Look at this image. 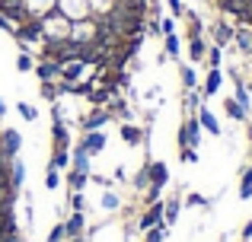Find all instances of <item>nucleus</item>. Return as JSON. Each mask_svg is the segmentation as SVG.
<instances>
[{
  "mask_svg": "<svg viewBox=\"0 0 252 242\" xmlns=\"http://www.w3.org/2000/svg\"><path fill=\"white\" fill-rule=\"evenodd\" d=\"M45 38H55V42H67L70 38V19L64 13L51 10L42 16V42Z\"/></svg>",
  "mask_w": 252,
  "mask_h": 242,
  "instance_id": "1",
  "label": "nucleus"
},
{
  "mask_svg": "<svg viewBox=\"0 0 252 242\" xmlns=\"http://www.w3.org/2000/svg\"><path fill=\"white\" fill-rule=\"evenodd\" d=\"M13 38H16L19 45H35V42H42V19H38V16L23 19V23L13 29Z\"/></svg>",
  "mask_w": 252,
  "mask_h": 242,
  "instance_id": "2",
  "label": "nucleus"
},
{
  "mask_svg": "<svg viewBox=\"0 0 252 242\" xmlns=\"http://www.w3.org/2000/svg\"><path fill=\"white\" fill-rule=\"evenodd\" d=\"M58 13H64V16L70 19V23H80V19H90V0H58L55 6Z\"/></svg>",
  "mask_w": 252,
  "mask_h": 242,
  "instance_id": "3",
  "label": "nucleus"
},
{
  "mask_svg": "<svg viewBox=\"0 0 252 242\" xmlns=\"http://www.w3.org/2000/svg\"><path fill=\"white\" fill-rule=\"evenodd\" d=\"M70 42L77 45H93L96 42V19H80V23H70Z\"/></svg>",
  "mask_w": 252,
  "mask_h": 242,
  "instance_id": "4",
  "label": "nucleus"
},
{
  "mask_svg": "<svg viewBox=\"0 0 252 242\" xmlns=\"http://www.w3.org/2000/svg\"><path fill=\"white\" fill-rule=\"evenodd\" d=\"M198 140H201V121H198V115H189L185 124L179 128V143L182 147H198Z\"/></svg>",
  "mask_w": 252,
  "mask_h": 242,
  "instance_id": "5",
  "label": "nucleus"
},
{
  "mask_svg": "<svg viewBox=\"0 0 252 242\" xmlns=\"http://www.w3.org/2000/svg\"><path fill=\"white\" fill-rule=\"evenodd\" d=\"M19 143H23L19 131H13V128L0 131V156H3V160H16V153H19Z\"/></svg>",
  "mask_w": 252,
  "mask_h": 242,
  "instance_id": "6",
  "label": "nucleus"
},
{
  "mask_svg": "<svg viewBox=\"0 0 252 242\" xmlns=\"http://www.w3.org/2000/svg\"><path fill=\"white\" fill-rule=\"evenodd\" d=\"M160 223H163V204H160V201H154V204L144 211V217L137 220V226L147 233V230H154V226H160Z\"/></svg>",
  "mask_w": 252,
  "mask_h": 242,
  "instance_id": "7",
  "label": "nucleus"
},
{
  "mask_svg": "<svg viewBox=\"0 0 252 242\" xmlns=\"http://www.w3.org/2000/svg\"><path fill=\"white\" fill-rule=\"evenodd\" d=\"M80 147H83L90 156L102 153V150H105V134H102V131H86L83 140H80Z\"/></svg>",
  "mask_w": 252,
  "mask_h": 242,
  "instance_id": "8",
  "label": "nucleus"
},
{
  "mask_svg": "<svg viewBox=\"0 0 252 242\" xmlns=\"http://www.w3.org/2000/svg\"><path fill=\"white\" fill-rule=\"evenodd\" d=\"M233 26H230V23H223V19H217V23L214 26H211V35H214V45H217V48H223V45H230V42H233Z\"/></svg>",
  "mask_w": 252,
  "mask_h": 242,
  "instance_id": "9",
  "label": "nucleus"
},
{
  "mask_svg": "<svg viewBox=\"0 0 252 242\" xmlns=\"http://www.w3.org/2000/svg\"><path fill=\"white\" fill-rule=\"evenodd\" d=\"M35 77H38V83L42 80H58V77H61V64H55V61H42V57H38L35 61Z\"/></svg>",
  "mask_w": 252,
  "mask_h": 242,
  "instance_id": "10",
  "label": "nucleus"
},
{
  "mask_svg": "<svg viewBox=\"0 0 252 242\" xmlns=\"http://www.w3.org/2000/svg\"><path fill=\"white\" fill-rule=\"evenodd\" d=\"M26 3V13H29V16H38L42 19L45 13H51L58 6V0H23Z\"/></svg>",
  "mask_w": 252,
  "mask_h": 242,
  "instance_id": "11",
  "label": "nucleus"
},
{
  "mask_svg": "<svg viewBox=\"0 0 252 242\" xmlns=\"http://www.w3.org/2000/svg\"><path fill=\"white\" fill-rule=\"evenodd\" d=\"M147 175H150V185H154V188H163V185H166V179H169L166 162H150V166H147Z\"/></svg>",
  "mask_w": 252,
  "mask_h": 242,
  "instance_id": "12",
  "label": "nucleus"
},
{
  "mask_svg": "<svg viewBox=\"0 0 252 242\" xmlns=\"http://www.w3.org/2000/svg\"><path fill=\"white\" fill-rule=\"evenodd\" d=\"M198 121H201V131H208V134H220V124H217V118H214V112H211L208 106H201L198 108Z\"/></svg>",
  "mask_w": 252,
  "mask_h": 242,
  "instance_id": "13",
  "label": "nucleus"
},
{
  "mask_svg": "<svg viewBox=\"0 0 252 242\" xmlns=\"http://www.w3.org/2000/svg\"><path fill=\"white\" fill-rule=\"evenodd\" d=\"M83 70H86L83 61H70V64L61 67V80L64 83H77V80H83Z\"/></svg>",
  "mask_w": 252,
  "mask_h": 242,
  "instance_id": "14",
  "label": "nucleus"
},
{
  "mask_svg": "<svg viewBox=\"0 0 252 242\" xmlns=\"http://www.w3.org/2000/svg\"><path fill=\"white\" fill-rule=\"evenodd\" d=\"M105 121H109V112H105V108H93L83 118V131H102Z\"/></svg>",
  "mask_w": 252,
  "mask_h": 242,
  "instance_id": "15",
  "label": "nucleus"
},
{
  "mask_svg": "<svg viewBox=\"0 0 252 242\" xmlns=\"http://www.w3.org/2000/svg\"><path fill=\"white\" fill-rule=\"evenodd\" d=\"M83 211H74L67 217V223H64V233H67V239H74V236H83Z\"/></svg>",
  "mask_w": 252,
  "mask_h": 242,
  "instance_id": "16",
  "label": "nucleus"
},
{
  "mask_svg": "<svg viewBox=\"0 0 252 242\" xmlns=\"http://www.w3.org/2000/svg\"><path fill=\"white\" fill-rule=\"evenodd\" d=\"M233 42H236V48H240L243 54H252V29L249 26H240V29L233 32Z\"/></svg>",
  "mask_w": 252,
  "mask_h": 242,
  "instance_id": "17",
  "label": "nucleus"
},
{
  "mask_svg": "<svg viewBox=\"0 0 252 242\" xmlns=\"http://www.w3.org/2000/svg\"><path fill=\"white\" fill-rule=\"evenodd\" d=\"M105 112H109V118H128V102H125L122 96H112Z\"/></svg>",
  "mask_w": 252,
  "mask_h": 242,
  "instance_id": "18",
  "label": "nucleus"
},
{
  "mask_svg": "<svg viewBox=\"0 0 252 242\" xmlns=\"http://www.w3.org/2000/svg\"><path fill=\"white\" fill-rule=\"evenodd\" d=\"M118 6V0H90V13H93V19H99V16H109L112 10Z\"/></svg>",
  "mask_w": 252,
  "mask_h": 242,
  "instance_id": "19",
  "label": "nucleus"
},
{
  "mask_svg": "<svg viewBox=\"0 0 252 242\" xmlns=\"http://www.w3.org/2000/svg\"><path fill=\"white\" fill-rule=\"evenodd\" d=\"M122 140L128 143V147H137V143H141V137H144V131L137 128V124H122Z\"/></svg>",
  "mask_w": 252,
  "mask_h": 242,
  "instance_id": "20",
  "label": "nucleus"
},
{
  "mask_svg": "<svg viewBox=\"0 0 252 242\" xmlns=\"http://www.w3.org/2000/svg\"><path fill=\"white\" fill-rule=\"evenodd\" d=\"M204 54H208V42H204V35L201 38H189V57L191 61H204Z\"/></svg>",
  "mask_w": 252,
  "mask_h": 242,
  "instance_id": "21",
  "label": "nucleus"
},
{
  "mask_svg": "<svg viewBox=\"0 0 252 242\" xmlns=\"http://www.w3.org/2000/svg\"><path fill=\"white\" fill-rule=\"evenodd\" d=\"M51 137H55V147H70V131L64 128V121H51Z\"/></svg>",
  "mask_w": 252,
  "mask_h": 242,
  "instance_id": "22",
  "label": "nucleus"
},
{
  "mask_svg": "<svg viewBox=\"0 0 252 242\" xmlns=\"http://www.w3.org/2000/svg\"><path fill=\"white\" fill-rule=\"evenodd\" d=\"M70 162H74V169H80V172H90V153H86L80 143L70 150Z\"/></svg>",
  "mask_w": 252,
  "mask_h": 242,
  "instance_id": "23",
  "label": "nucleus"
},
{
  "mask_svg": "<svg viewBox=\"0 0 252 242\" xmlns=\"http://www.w3.org/2000/svg\"><path fill=\"white\" fill-rule=\"evenodd\" d=\"M26 182V166H23V160H10V185L19 191V185Z\"/></svg>",
  "mask_w": 252,
  "mask_h": 242,
  "instance_id": "24",
  "label": "nucleus"
},
{
  "mask_svg": "<svg viewBox=\"0 0 252 242\" xmlns=\"http://www.w3.org/2000/svg\"><path fill=\"white\" fill-rule=\"evenodd\" d=\"M223 77H220V67H211L208 70V80H204V96H214L217 89H220Z\"/></svg>",
  "mask_w": 252,
  "mask_h": 242,
  "instance_id": "25",
  "label": "nucleus"
},
{
  "mask_svg": "<svg viewBox=\"0 0 252 242\" xmlns=\"http://www.w3.org/2000/svg\"><path fill=\"white\" fill-rule=\"evenodd\" d=\"M223 112L230 115L233 121H246V115H249V108H243L236 99H223Z\"/></svg>",
  "mask_w": 252,
  "mask_h": 242,
  "instance_id": "26",
  "label": "nucleus"
},
{
  "mask_svg": "<svg viewBox=\"0 0 252 242\" xmlns=\"http://www.w3.org/2000/svg\"><path fill=\"white\" fill-rule=\"evenodd\" d=\"M48 166H51V169H67V166H70V150H67V147H55Z\"/></svg>",
  "mask_w": 252,
  "mask_h": 242,
  "instance_id": "27",
  "label": "nucleus"
},
{
  "mask_svg": "<svg viewBox=\"0 0 252 242\" xmlns=\"http://www.w3.org/2000/svg\"><path fill=\"white\" fill-rule=\"evenodd\" d=\"M86 179H90V172H80V169H70V175H67V188H70V191H83Z\"/></svg>",
  "mask_w": 252,
  "mask_h": 242,
  "instance_id": "28",
  "label": "nucleus"
},
{
  "mask_svg": "<svg viewBox=\"0 0 252 242\" xmlns=\"http://www.w3.org/2000/svg\"><path fill=\"white\" fill-rule=\"evenodd\" d=\"M179 207H182L179 198H169L166 204H163V223H176V220H179Z\"/></svg>",
  "mask_w": 252,
  "mask_h": 242,
  "instance_id": "29",
  "label": "nucleus"
},
{
  "mask_svg": "<svg viewBox=\"0 0 252 242\" xmlns=\"http://www.w3.org/2000/svg\"><path fill=\"white\" fill-rule=\"evenodd\" d=\"M38 96H42V99H48V102H58V83L55 80H42V89H38Z\"/></svg>",
  "mask_w": 252,
  "mask_h": 242,
  "instance_id": "30",
  "label": "nucleus"
},
{
  "mask_svg": "<svg viewBox=\"0 0 252 242\" xmlns=\"http://www.w3.org/2000/svg\"><path fill=\"white\" fill-rule=\"evenodd\" d=\"M32 67H35V57H32L29 51H19V54H16V70H19V74H29Z\"/></svg>",
  "mask_w": 252,
  "mask_h": 242,
  "instance_id": "31",
  "label": "nucleus"
},
{
  "mask_svg": "<svg viewBox=\"0 0 252 242\" xmlns=\"http://www.w3.org/2000/svg\"><path fill=\"white\" fill-rule=\"evenodd\" d=\"M179 77H182V86H185V89H195L198 77H195V70H191L189 64H182V70H179Z\"/></svg>",
  "mask_w": 252,
  "mask_h": 242,
  "instance_id": "32",
  "label": "nucleus"
},
{
  "mask_svg": "<svg viewBox=\"0 0 252 242\" xmlns=\"http://www.w3.org/2000/svg\"><path fill=\"white\" fill-rule=\"evenodd\" d=\"M240 198H243V201H249V198H252V166H249V172H243V182H240Z\"/></svg>",
  "mask_w": 252,
  "mask_h": 242,
  "instance_id": "33",
  "label": "nucleus"
},
{
  "mask_svg": "<svg viewBox=\"0 0 252 242\" xmlns=\"http://www.w3.org/2000/svg\"><path fill=\"white\" fill-rule=\"evenodd\" d=\"M163 38H166V54L179 57V51H182V42H179V35L172 32V35H163Z\"/></svg>",
  "mask_w": 252,
  "mask_h": 242,
  "instance_id": "34",
  "label": "nucleus"
},
{
  "mask_svg": "<svg viewBox=\"0 0 252 242\" xmlns=\"http://www.w3.org/2000/svg\"><path fill=\"white\" fill-rule=\"evenodd\" d=\"M16 108H19V115H23L26 121H35V118H38L35 106H29V102H16Z\"/></svg>",
  "mask_w": 252,
  "mask_h": 242,
  "instance_id": "35",
  "label": "nucleus"
},
{
  "mask_svg": "<svg viewBox=\"0 0 252 242\" xmlns=\"http://www.w3.org/2000/svg\"><path fill=\"white\" fill-rule=\"evenodd\" d=\"M147 166H150V162H144V166H141V172L134 175V188H137V191H141V188H147V185H150V175H147Z\"/></svg>",
  "mask_w": 252,
  "mask_h": 242,
  "instance_id": "36",
  "label": "nucleus"
},
{
  "mask_svg": "<svg viewBox=\"0 0 252 242\" xmlns=\"http://www.w3.org/2000/svg\"><path fill=\"white\" fill-rule=\"evenodd\" d=\"M220 48H217V45H214V48H208V54H204V61H208V67H220Z\"/></svg>",
  "mask_w": 252,
  "mask_h": 242,
  "instance_id": "37",
  "label": "nucleus"
},
{
  "mask_svg": "<svg viewBox=\"0 0 252 242\" xmlns=\"http://www.w3.org/2000/svg\"><path fill=\"white\" fill-rule=\"evenodd\" d=\"M233 99H236V102H240V106H243V108H249V89H246V86H243V83H236V96H233Z\"/></svg>",
  "mask_w": 252,
  "mask_h": 242,
  "instance_id": "38",
  "label": "nucleus"
},
{
  "mask_svg": "<svg viewBox=\"0 0 252 242\" xmlns=\"http://www.w3.org/2000/svg\"><path fill=\"white\" fill-rule=\"evenodd\" d=\"M61 185V179H58V169L48 166V172H45V188H58Z\"/></svg>",
  "mask_w": 252,
  "mask_h": 242,
  "instance_id": "39",
  "label": "nucleus"
},
{
  "mask_svg": "<svg viewBox=\"0 0 252 242\" xmlns=\"http://www.w3.org/2000/svg\"><path fill=\"white\" fill-rule=\"evenodd\" d=\"M64 239H67V233H64V223H58L55 230L48 233V242H64Z\"/></svg>",
  "mask_w": 252,
  "mask_h": 242,
  "instance_id": "40",
  "label": "nucleus"
},
{
  "mask_svg": "<svg viewBox=\"0 0 252 242\" xmlns=\"http://www.w3.org/2000/svg\"><path fill=\"white\" fill-rule=\"evenodd\" d=\"M102 207H105V211H115V207H118V194L115 191L102 194Z\"/></svg>",
  "mask_w": 252,
  "mask_h": 242,
  "instance_id": "41",
  "label": "nucleus"
},
{
  "mask_svg": "<svg viewBox=\"0 0 252 242\" xmlns=\"http://www.w3.org/2000/svg\"><path fill=\"white\" fill-rule=\"evenodd\" d=\"M195 106H198V93L189 89V96H185V108H189V115H195Z\"/></svg>",
  "mask_w": 252,
  "mask_h": 242,
  "instance_id": "42",
  "label": "nucleus"
},
{
  "mask_svg": "<svg viewBox=\"0 0 252 242\" xmlns=\"http://www.w3.org/2000/svg\"><path fill=\"white\" fill-rule=\"evenodd\" d=\"M166 6H169V13H172V19H176V16H182V13H185V6H182V0H166Z\"/></svg>",
  "mask_w": 252,
  "mask_h": 242,
  "instance_id": "43",
  "label": "nucleus"
},
{
  "mask_svg": "<svg viewBox=\"0 0 252 242\" xmlns=\"http://www.w3.org/2000/svg\"><path fill=\"white\" fill-rule=\"evenodd\" d=\"M182 162H198V150L195 147H182Z\"/></svg>",
  "mask_w": 252,
  "mask_h": 242,
  "instance_id": "44",
  "label": "nucleus"
},
{
  "mask_svg": "<svg viewBox=\"0 0 252 242\" xmlns=\"http://www.w3.org/2000/svg\"><path fill=\"white\" fill-rule=\"evenodd\" d=\"M144 242H163V226H154V230H147V239Z\"/></svg>",
  "mask_w": 252,
  "mask_h": 242,
  "instance_id": "45",
  "label": "nucleus"
},
{
  "mask_svg": "<svg viewBox=\"0 0 252 242\" xmlns=\"http://www.w3.org/2000/svg\"><path fill=\"white\" fill-rule=\"evenodd\" d=\"M185 204H189V207H204L208 201H204L201 194H189V198H185Z\"/></svg>",
  "mask_w": 252,
  "mask_h": 242,
  "instance_id": "46",
  "label": "nucleus"
},
{
  "mask_svg": "<svg viewBox=\"0 0 252 242\" xmlns=\"http://www.w3.org/2000/svg\"><path fill=\"white\" fill-rule=\"evenodd\" d=\"M0 29H3V32H10V35H13V29H16V26H13V23H10V19H6V16H3V13H0Z\"/></svg>",
  "mask_w": 252,
  "mask_h": 242,
  "instance_id": "47",
  "label": "nucleus"
},
{
  "mask_svg": "<svg viewBox=\"0 0 252 242\" xmlns=\"http://www.w3.org/2000/svg\"><path fill=\"white\" fill-rule=\"evenodd\" d=\"M70 204H74V211H83V194L74 191V198H70Z\"/></svg>",
  "mask_w": 252,
  "mask_h": 242,
  "instance_id": "48",
  "label": "nucleus"
},
{
  "mask_svg": "<svg viewBox=\"0 0 252 242\" xmlns=\"http://www.w3.org/2000/svg\"><path fill=\"white\" fill-rule=\"evenodd\" d=\"M160 191H163V188H154V185H150V191H147V201H150V204H154V201H160Z\"/></svg>",
  "mask_w": 252,
  "mask_h": 242,
  "instance_id": "49",
  "label": "nucleus"
},
{
  "mask_svg": "<svg viewBox=\"0 0 252 242\" xmlns=\"http://www.w3.org/2000/svg\"><path fill=\"white\" fill-rule=\"evenodd\" d=\"M243 239H252V220H249L246 226H243Z\"/></svg>",
  "mask_w": 252,
  "mask_h": 242,
  "instance_id": "50",
  "label": "nucleus"
},
{
  "mask_svg": "<svg viewBox=\"0 0 252 242\" xmlns=\"http://www.w3.org/2000/svg\"><path fill=\"white\" fill-rule=\"evenodd\" d=\"M246 140L252 143V124H246Z\"/></svg>",
  "mask_w": 252,
  "mask_h": 242,
  "instance_id": "51",
  "label": "nucleus"
},
{
  "mask_svg": "<svg viewBox=\"0 0 252 242\" xmlns=\"http://www.w3.org/2000/svg\"><path fill=\"white\" fill-rule=\"evenodd\" d=\"M3 115H6V106H3V99H0V118H3Z\"/></svg>",
  "mask_w": 252,
  "mask_h": 242,
  "instance_id": "52",
  "label": "nucleus"
},
{
  "mask_svg": "<svg viewBox=\"0 0 252 242\" xmlns=\"http://www.w3.org/2000/svg\"><path fill=\"white\" fill-rule=\"evenodd\" d=\"M67 242H83V236H74V239H67Z\"/></svg>",
  "mask_w": 252,
  "mask_h": 242,
  "instance_id": "53",
  "label": "nucleus"
},
{
  "mask_svg": "<svg viewBox=\"0 0 252 242\" xmlns=\"http://www.w3.org/2000/svg\"><path fill=\"white\" fill-rule=\"evenodd\" d=\"M147 3H150V6H160V0H147Z\"/></svg>",
  "mask_w": 252,
  "mask_h": 242,
  "instance_id": "54",
  "label": "nucleus"
},
{
  "mask_svg": "<svg viewBox=\"0 0 252 242\" xmlns=\"http://www.w3.org/2000/svg\"><path fill=\"white\" fill-rule=\"evenodd\" d=\"M249 74H252V64H249Z\"/></svg>",
  "mask_w": 252,
  "mask_h": 242,
  "instance_id": "55",
  "label": "nucleus"
},
{
  "mask_svg": "<svg viewBox=\"0 0 252 242\" xmlns=\"http://www.w3.org/2000/svg\"><path fill=\"white\" fill-rule=\"evenodd\" d=\"M246 242H249V239H246Z\"/></svg>",
  "mask_w": 252,
  "mask_h": 242,
  "instance_id": "56",
  "label": "nucleus"
}]
</instances>
